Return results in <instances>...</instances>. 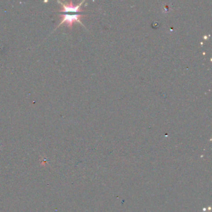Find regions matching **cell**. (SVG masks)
<instances>
[{
  "label": "cell",
  "instance_id": "6da1fadb",
  "mask_svg": "<svg viewBox=\"0 0 212 212\" xmlns=\"http://www.w3.org/2000/svg\"><path fill=\"white\" fill-rule=\"evenodd\" d=\"M59 3L62 6V9L60 11V12H62V14H60L62 21L59 26L62 24L65 23L70 28H71L73 23L76 22L80 23L82 26H84L81 22V18H82L81 13L82 11L80 9L81 5L84 1L81 2L77 5H74L72 1L65 4L60 1Z\"/></svg>",
  "mask_w": 212,
  "mask_h": 212
}]
</instances>
